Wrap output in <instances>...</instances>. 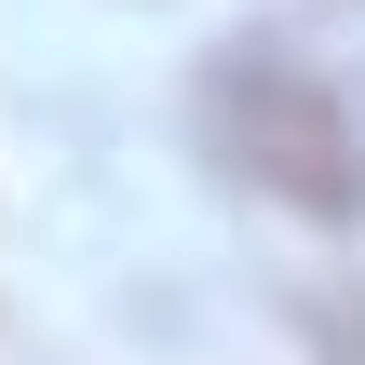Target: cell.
<instances>
[{"label":"cell","instance_id":"cell-1","mask_svg":"<svg viewBox=\"0 0 365 365\" xmlns=\"http://www.w3.org/2000/svg\"><path fill=\"white\" fill-rule=\"evenodd\" d=\"M190 149L217 190L298 217V230H352L365 217V95H339L298 41L244 27L190 68Z\"/></svg>","mask_w":365,"mask_h":365},{"label":"cell","instance_id":"cell-2","mask_svg":"<svg viewBox=\"0 0 365 365\" xmlns=\"http://www.w3.org/2000/svg\"><path fill=\"white\" fill-rule=\"evenodd\" d=\"M298 325L325 339V365H365V298H339V284H298Z\"/></svg>","mask_w":365,"mask_h":365}]
</instances>
